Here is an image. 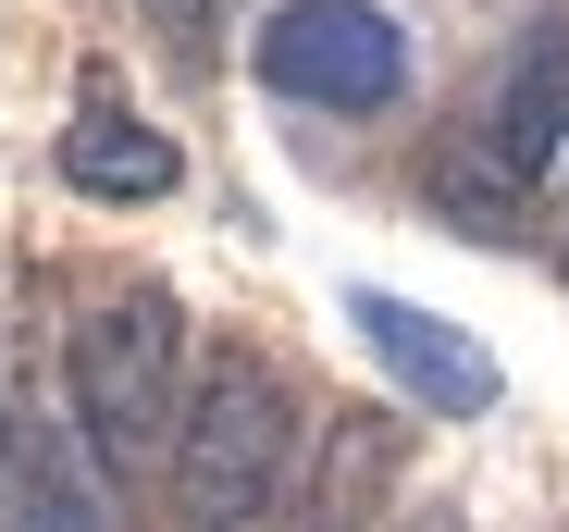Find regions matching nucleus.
I'll use <instances>...</instances> for the list:
<instances>
[{
	"mask_svg": "<svg viewBox=\"0 0 569 532\" xmlns=\"http://www.w3.org/2000/svg\"><path fill=\"white\" fill-rule=\"evenodd\" d=\"M211 13H223V0H149V26H161V38H186V50L211 38Z\"/></svg>",
	"mask_w": 569,
	"mask_h": 532,
	"instance_id": "1a4fd4ad",
	"label": "nucleus"
},
{
	"mask_svg": "<svg viewBox=\"0 0 569 532\" xmlns=\"http://www.w3.org/2000/svg\"><path fill=\"white\" fill-rule=\"evenodd\" d=\"M433 211H446L458 235H520V187H508V173L483 161V137L433 161Z\"/></svg>",
	"mask_w": 569,
	"mask_h": 532,
	"instance_id": "6e6552de",
	"label": "nucleus"
},
{
	"mask_svg": "<svg viewBox=\"0 0 569 532\" xmlns=\"http://www.w3.org/2000/svg\"><path fill=\"white\" fill-rule=\"evenodd\" d=\"M62 187H87V199H161L173 187V137L87 100V124L62 137Z\"/></svg>",
	"mask_w": 569,
	"mask_h": 532,
	"instance_id": "423d86ee",
	"label": "nucleus"
},
{
	"mask_svg": "<svg viewBox=\"0 0 569 532\" xmlns=\"http://www.w3.org/2000/svg\"><path fill=\"white\" fill-rule=\"evenodd\" d=\"M173 532H248L284 483V459H298V397H284L272 360H248V347H223V360L199 372V397L173 409Z\"/></svg>",
	"mask_w": 569,
	"mask_h": 532,
	"instance_id": "f257e3e1",
	"label": "nucleus"
},
{
	"mask_svg": "<svg viewBox=\"0 0 569 532\" xmlns=\"http://www.w3.org/2000/svg\"><path fill=\"white\" fill-rule=\"evenodd\" d=\"M0 520H13V532H100V495L62 471V446L38 421L0 433Z\"/></svg>",
	"mask_w": 569,
	"mask_h": 532,
	"instance_id": "0eeeda50",
	"label": "nucleus"
},
{
	"mask_svg": "<svg viewBox=\"0 0 569 532\" xmlns=\"http://www.w3.org/2000/svg\"><path fill=\"white\" fill-rule=\"evenodd\" d=\"M347 322H359V347H371L433 421H483V409H496V360H483L458 322H433V310H409V298H385V285H359Z\"/></svg>",
	"mask_w": 569,
	"mask_h": 532,
	"instance_id": "20e7f679",
	"label": "nucleus"
},
{
	"mask_svg": "<svg viewBox=\"0 0 569 532\" xmlns=\"http://www.w3.org/2000/svg\"><path fill=\"white\" fill-rule=\"evenodd\" d=\"M557 149H569V26H532L508 87L483 100V161L508 187H532V173H557Z\"/></svg>",
	"mask_w": 569,
	"mask_h": 532,
	"instance_id": "39448f33",
	"label": "nucleus"
},
{
	"mask_svg": "<svg viewBox=\"0 0 569 532\" xmlns=\"http://www.w3.org/2000/svg\"><path fill=\"white\" fill-rule=\"evenodd\" d=\"M62 384H74V433L100 446V471H149L173 446V409H186V322H173V298L161 285L100 298L74 322Z\"/></svg>",
	"mask_w": 569,
	"mask_h": 532,
	"instance_id": "f03ea898",
	"label": "nucleus"
},
{
	"mask_svg": "<svg viewBox=\"0 0 569 532\" xmlns=\"http://www.w3.org/2000/svg\"><path fill=\"white\" fill-rule=\"evenodd\" d=\"M260 87L322 100V112H385L409 87V26L385 0H284L260 26Z\"/></svg>",
	"mask_w": 569,
	"mask_h": 532,
	"instance_id": "7ed1b4c3",
	"label": "nucleus"
}]
</instances>
